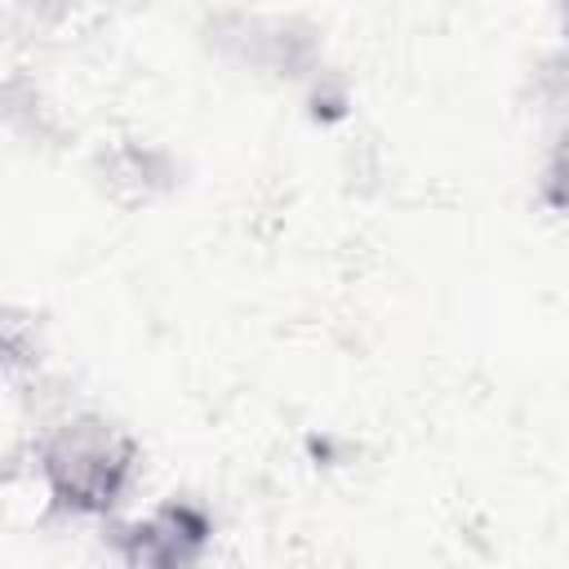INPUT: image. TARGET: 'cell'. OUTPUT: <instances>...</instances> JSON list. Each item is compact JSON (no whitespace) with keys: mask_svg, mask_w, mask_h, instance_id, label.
<instances>
[{"mask_svg":"<svg viewBox=\"0 0 569 569\" xmlns=\"http://www.w3.org/2000/svg\"><path fill=\"white\" fill-rule=\"evenodd\" d=\"M133 440L102 418L62 422L40 449V476L53 502L76 516H98L120 502L133 480Z\"/></svg>","mask_w":569,"mask_h":569,"instance_id":"6da1fadb","label":"cell"},{"mask_svg":"<svg viewBox=\"0 0 569 569\" xmlns=\"http://www.w3.org/2000/svg\"><path fill=\"white\" fill-rule=\"evenodd\" d=\"M204 542H209V520L187 502H169L142 516L124 533V560L151 565V569H178V565L200 560Z\"/></svg>","mask_w":569,"mask_h":569,"instance_id":"7a4b0ae2","label":"cell"},{"mask_svg":"<svg viewBox=\"0 0 569 569\" xmlns=\"http://www.w3.org/2000/svg\"><path fill=\"white\" fill-rule=\"evenodd\" d=\"M551 182H560L565 187V200H569V133L560 138V147L551 156Z\"/></svg>","mask_w":569,"mask_h":569,"instance_id":"3957f363","label":"cell"}]
</instances>
